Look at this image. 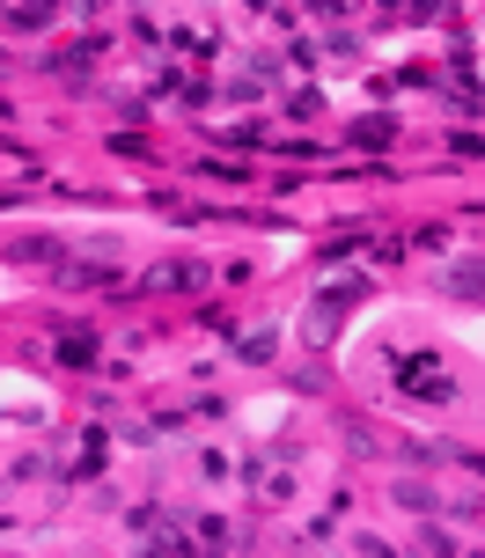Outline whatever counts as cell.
<instances>
[{"instance_id":"obj_1","label":"cell","mask_w":485,"mask_h":558,"mask_svg":"<svg viewBox=\"0 0 485 558\" xmlns=\"http://www.w3.org/2000/svg\"><path fill=\"white\" fill-rule=\"evenodd\" d=\"M361 294H368V279H339V287H324V294L310 302V324H302V338H310V345H324V338L339 331V316L361 302Z\"/></svg>"},{"instance_id":"obj_2","label":"cell","mask_w":485,"mask_h":558,"mask_svg":"<svg viewBox=\"0 0 485 558\" xmlns=\"http://www.w3.org/2000/svg\"><path fill=\"white\" fill-rule=\"evenodd\" d=\"M398 383H404V397H420V404H457V375L434 361V353H420V361H398Z\"/></svg>"},{"instance_id":"obj_3","label":"cell","mask_w":485,"mask_h":558,"mask_svg":"<svg viewBox=\"0 0 485 558\" xmlns=\"http://www.w3.org/2000/svg\"><path fill=\"white\" fill-rule=\"evenodd\" d=\"M206 279H214V272H206L199 257H184V265L170 257V265H155V279H147V287H184V294H192V287H206Z\"/></svg>"},{"instance_id":"obj_4","label":"cell","mask_w":485,"mask_h":558,"mask_svg":"<svg viewBox=\"0 0 485 558\" xmlns=\"http://www.w3.org/2000/svg\"><path fill=\"white\" fill-rule=\"evenodd\" d=\"M449 294H463V302H485V257H463V265H449Z\"/></svg>"},{"instance_id":"obj_5","label":"cell","mask_w":485,"mask_h":558,"mask_svg":"<svg viewBox=\"0 0 485 558\" xmlns=\"http://www.w3.org/2000/svg\"><path fill=\"white\" fill-rule=\"evenodd\" d=\"M398 507H412V514H441V493H434V485H412V477H398Z\"/></svg>"},{"instance_id":"obj_6","label":"cell","mask_w":485,"mask_h":558,"mask_svg":"<svg viewBox=\"0 0 485 558\" xmlns=\"http://www.w3.org/2000/svg\"><path fill=\"white\" fill-rule=\"evenodd\" d=\"M59 361H66V367L96 361V338H88V331H66V338H59Z\"/></svg>"},{"instance_id":"obj_7","label":"cell","mask_w":485,"mask_h":558,"mask_svg":"<svg viewBox=\"0 0 485 558\" xmlns=\"http://www.w3.org/2000/svg\"><path fill=\"white\" fill-rule=\"evenodd\" d=\"M229 96H235V104H257V96H265V82H257V74H235Z\"/></svg>"},{"instance_id":"obj_8","label":"cell","mask_w":485,"mask_h":558,"mask_svg":"<svg viewBox=\"0 0 485 558\" xmlns=\"http://www.w3.org/2000/svg\"><path fill=\"white\" fill-rule=\"evenodd\" d=\"M8 23H15V29H45V23H52V8H15Z\"/></svg>"}]
</instances>
